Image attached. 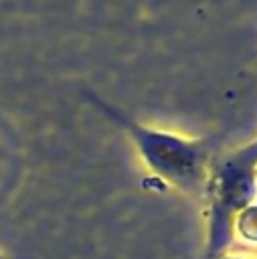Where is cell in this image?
<instances>
[{
	"instance_id": "obj_4",
	"label": "cell",
	"mask_w": 257,
	"mask_h": 259,
	"mask_svg": "<svg viewBox=\"0 0 257 259\" xmlns=\"http://www.w3.org/2000/svg\"><path fill=\"white\" fill-rule=\"evenodd\" d=\"M221 259H241V257H221Z\"/></svg>"
},
{
	"instance_id": "obj_5",
	"label": "cell",
	"mask_w": 257,
	"mask_h": 259,
	"mask_svg": "<svg viewBox=\"0 0 257 259\" xmlns=\"http://www.w3.org/2000/svg\"><path fill=\"white\" fill-rule=\"evenodd\" d=\"M0 259H2V257H0Z\"/></svg>"
},
{
	"instance_id": "obj_2",
	"label": "cell",
	"mask_w": 257,
	"mask_h": 259,
	"mask_svg": "<svg viewBox=\"0 0 257 259\" xmlns=\"http://www.w3.org/2000/svg\"><path fill=\"white\" fill-rule=\"evenodd\" d=\"M130 134L136 138L148 166L172 182L176 188L188 194H200L206 188V162L210 156V146L206 142H182L170 136L154 134L138 127L123 119Z\"/></svg>"
},
{
	"instance_id": "obj_3",
	"label": "cell",
	"mask_w": 257,
	"mask_h": 259,
	"mask_svg": "<svg viewBox=\"0 0 257 259\" xmlns=\"http://www.w3.org/2000/svg\"><path fill=\"white\" fill-rule=\"evenodd\" d=\"M237 233L243 239L257 243V206H247L237 217Z\"/></svg>"
},
{
	"instance_id": "obj_1",
	"label": "cell",
	"mask_w": 257,
	"mask_h": 259,
	"mask_svg": "<svg viewBox=\"0 0 257 259\" xmlns=\"http://www.w3.org/2000/svg\"><path fill=\"white\" fill-rule=\"evenodd\" d=\"M257 146H251L221 164L206 180L208 196V239L202 259H221L233 243L235 221L249 206L255 194Z\"/></svg>"
}]
</instances>
